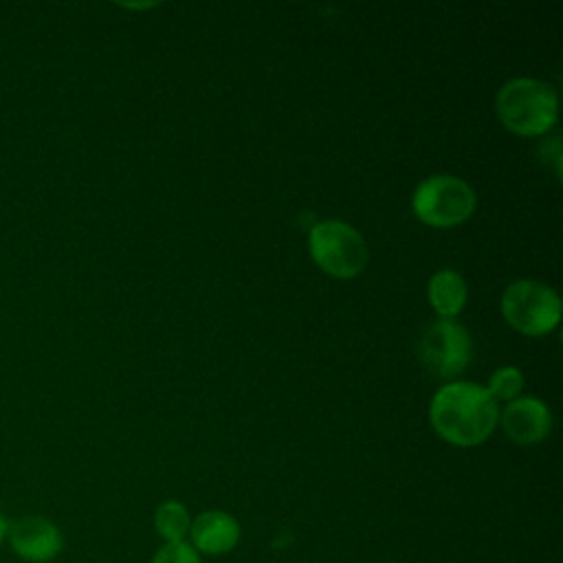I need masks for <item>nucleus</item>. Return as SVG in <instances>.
<instances>
[{
	"instance_id": "nucleus-5",
	"label": "nucleus",
	"mask_w": 563,
	"mask_h": 563,
	"mask_svg": "<svg viewBox=\"0 0 563 563\" xmlns=\"http://www.w3.org/2000/svg\"><path fill=\"white\" fill-rule=\"evenodd\" d=\"M501 314L519 334L543 336L561 321V299L537 279H517L501 295Z\"/></svg>"
},
{
	"instance_id": "nucleus-8",
	"label": "nucleus",
	"mask_w": 563,
	"mask_h": 563,
	"mask_svg": "<svg viewBox=\"0 0 563 563\" xmlns=\"http://www.w3.org/2000/svg\"><path fill=\"white\" fill-rule=\"evenodd\" d=\"M499 422L512 442L537 444L550 435L552 413L543 400L534 396H523L506 405Z\"/></svg>"
},
{
	"instance_id": "nucleus-14",
	"label": "nucleus",
	"mask_w": 563,
	"mask_h": 563,
	"mask_svg": "<svg viewBox=\"0 0 563 563\" xmlns=\"http://www.w3.org/2000/svg\"><path fill=\"white\" fill-rule=\"evenodd\" d=\"M7 530H9V519H7L4 512L0 510V548H2V543L7 541Z\"/></svg>"
},
{
	"instance_id": "nucleus-10",
	"label": "nucleus",
	"mask_w": 563,
	"mask_h": 563,
	"mask_svg": "<svg viewBox=\"0 0 563 563\" xmlns=\"http://www.w3.org/2000/svg\"><path fill=\"white\" fill-rule=\"evenodd\" d=\"M466 282L453 268H442L431 275L427 284V297L440 319H453L466 306Z\"/></svg>"
},
{
	"instance_id": "nucleus-6",
	"label": "nucleus",
	"mask_w": 563,
	"mask_h": 563,
	"mask_svg": "<svg viewBox=\"0 0 563 563\" xmlns=\"http://www.w3.org/2000/svg\"><path fill=\"white\" fill-rule=\"evenodd\" d=\"M471 336L455 319L433 321L420 339V358L435 376L451 380L460 376L471 361Z\"/></svg>"
},
{
	"instance_id": "nucleus-12",
	"label": "nucleus",
	"mask_w": 563,
	"mask_h": 563,
	"mask_svg": "<svg viewBox=\"0 0 563 563\" xmlns=\"http://www.w3.org/2000/svg\"><path fill=\"white\" fill-rule=\"evenodd\" d=\"M521 389H523V374L515 365H504V367L495 369L488 380V387H486V391L493 396L495 402L497 400L510 402V400L519 398Z\"/></svg>"
},
{
	"instance_id": "nucleus-7",
	"label": "nucleus",
	"mask_w": 563,
	"mask_h": 563,
	"mask_svg": "<svg viewBox=\"0 0 563 563\" xmlns=\"http://www.w3.org/2000/svg\"><path fill=\"white\" fill-rule=\"evenodd\" d=\"M7 541L24 563H51L64 550V532L42 515H24L9 521Z\"/></svg>"
},
{
	"instance_id": "nucleus-1",
	"label": "nucleus",
	"mask_w": 563,
	"mask_h": 563,
	"mask_svg": "<svg viewBox=\"0 0 563 563\" xmlns=\"http://www.w3.org/2000/svg\"><path fill=\"white\" fill-rule=\"evenodd\" d=\"M433 431L455 446H477L499 422V409L486 387L471 380L442 385L429 405Z\"/></svg>"
},
{
	"instance_id": "nucleus-2",
	"label": "nucleus",
	"mask_w": 563,
	"mask_h": 563,
	"mask_svg": "<svg viewBox=\"0 0 563 563\" xmlns=\"http://www.w3.org/2000/svg\"><path fill=\"white\" fill-rule=\"evenodd\" d=\"M497 117L506 130L519 136L545 134L559 117V99L550 84L534 77L506 81L495 99Z\"/></svg>"
},
{
	"instance_id": "nucleus-13",
	"label": "nucleus",
	"mask_w": 563,
	"mask_h": 563,
	"mask_svg": "<svg viewBox=\"0 0 563 563\" xmlns=\"http://www.w3.org/2000/svg\"><path fill=\"white\" fill-rule=\"evenodd\" d=\"M150 563H202V561L191 543L174 541V543H165L163 548H158Z\"/></svg>"
},
{
	"instance_id": "nucleus-9",
	"label": "nucleus",
	"mask_w": 563,
	"mask_h": 563,
	"mask_svg": "<svg viewBox=\"0 0 563 563\" xmlns=\"http://www.w3.org/2000/svg\"><path fill=\"white\" fill-rule=\"evenodd\" d=\"M189 537L196 552L220 556L238 545L240 523L224 510H205L191 519Z\"/></svg>"
},
{
	"instance_id": "nucleus-11",
	"label": "nucleus",
	"mask_w": 563,
	"mask_h": 563,
	"mask_svg": "<svg viewBox=\"0 0 563 563\" xmlns=\"http://www.w3.org/2000/svg\"><path fill=\"white\" fill-rule=\"evenodd\" d=\"M154 528L165 539V543L185 541L191 528V515L180 501H163L154 512Z\"/></svg>"
},
{
	"instance_id": "nucleus-4",
	"label": "nucleus",
	"mask_w": 563,
	"mask_h": 563,
	"mask_svg": "<svg viewBox=\"0 0 563 563\" xmlns=\"http://www.w3.org/2000/svg\"><path fill=\"white\" fill-rule=\"evenodd\" d=\"M477 207L473 187L451 174H435L424 178L411 196L416 218L433 229H451L466 222Z\"/></svg>"
},
{
	"instance_id": "nucleus-3",
	"label": "nucleus",
	"mask_w": 563,
	"mask_h": 563,
	"mask_svg": "<svg viewBox=\"0 0 563 563\" xmlns=\"http://www.w3.org/2000/svg\"><path fill=\"white\" fill-rule=\"evenodd\" d=\"M312 262L336 279H352L365 271L369 249L365 238L343 220H321L308 233Z\"/></svg>"
}]
</instances>
